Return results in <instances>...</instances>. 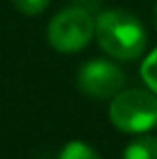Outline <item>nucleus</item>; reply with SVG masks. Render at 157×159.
I'll use <instances>...</instances> for the list:
<instances>
[{
  "label": "nucleus",
  "mask_w": 157,
  "mask_h": 159,
  "mask_svg": "<svg viewBox=\"0 0 157 159\" xmlns=\"http://www.w3.org/2000/svg\"><path fill=\"white\" fill-rule=\"evenodd\" d=\"M99 47L117 61H135L147 47V32L137 16L121 8L103 10L95 20Z\"/></svg>",
  "instance_id": "nucleus-1"
},
{
  "label": "nucleus",
  "mask_w": 157,
  "mask_h": 159,
  "mask_svg": "<svg viewBox=\"0 0 157 159\" xmlns=\"http://www.w3.org/2000/svg\"><path fill=\"white\" fill-rule=\"evenodd\" d=\"M109 119L119 131L145 133L157 127V95L143 89H127L111 99Z\"/></svg>",
  "instance_id": "nucleus-2"
},
{
  "label": "nucleus",
  "mask_w": 157,
  "mask_h": 159,
  "mask_svg": "<svg viewBox=\"0 0 157 159\" xmlns=\"http://www.w3.org/2000/svg\"><path fill=\"white\" fill-rule=\"evenodd\" d=\"M95 36V18L89 10L81 6H71L55 14L47 30L51 47L59 52H78Z\"/></svg>",
  "instance_id": "nucleus-3"
},
{
  "label": "nucleus",
  "mask_w": 157,
  "mask_h": 159,
  "mask_svg": "<svg viewBox=\"0 0 157 159\" xmlns=\"http://www.w3.org/2000/svg\"><path fill=\"white\" fill-rule=\"evenodd\" d=\"M77 85L91 99H113L123 91L125 73L107 58H91L78 69Z\"/></svg>",
  "instance_id": "nucleus-4"
},
{
  "label": "nucleus",
  "mask_w": 157,
  "mask_h": 159,
  "mask_svg": "<svg viewBox=\"0 0 157 159\" xmlns=\"http://www.w3.org/2000/svg\"><path fill=\"white\" fill-rule=\"evenodd\" d=\"M123 159H157V137H137L123 149Z\"/></svg>",
  "instance_id": "nucleus-5"
},
{
  "label": "nucleus",
  "mask_w": 157,
  "mask_h": 159,
  "mask_svg": "<svg viewBox=\"0 0 157 159\" xmlns=\"http://www.w3.org/2000/svg\"><path fill=\"white\" fill-rule=\"evenodd\" d=\"M59 159H103L99 151L85 141H69L59 153Z\"/></svg>",
  "instance_id": "nucleus-6"
},
{
  "label": "nucleus",
  "mask_w": 157,
  "mask_h": 159,
  "mask_svg": "<svg viewBox=\"0 0 157 159\" xmlns=\"http://www.w3.org/2000/svg\"><path fill=\"white\" fill-rule=\"evenodd\" d=\"M141 77L151 93L157 95V48H153L145 57V61L141 65Z\"/></svg>",
  "instance_id": "nucleus-7"
},
{
  "label": "nucleus",
  "mask_w": 157,
  "mask_h": 159,
  "mask_svg": "<svg viewBox=\"0 0 157 159\" xmlns=\"http://www.w3.org/2000/svg\"><path fill=\"white\" fill-rule=\"evenodd\" d=\"M48 2H51V0H12V4L26 16H36V14H40V12H44L47 6H48Z\"/></svg>",
  "instance_id": "nucleus-8"
},
{
  "label": "nucleus",
  "mask_w": 157,
  "mask_h": 159,
  "mask_svg": "<svg viewBox=\"0 0 157 159\" xmlns=\"http://www.w3.org/2000/svg\"><path fill=\"white\" fill-rule=\"evenodd\" d=\"M153 24H155V28H157V2H155V8H153Z\"/></svg>",
  "instance_id": "nucleus-9"
}]
</instances>
